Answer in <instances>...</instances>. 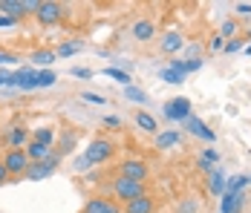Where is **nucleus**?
Here are the masks:
<instances>
[{"label":"nucleus","instance_id":"1","mask_svg":"<svg viewBox=\"0 0 251 213\" xmlns=\"http://www.w3.org/2000/svg\"><path fill=\"white\" fill-rule=\"evenodd\" d=\"M113 196L127 205V202H133V199H139V196H148V188H145L142 182H130V179L116 176V179H113Z\"/></svg>","mask_w":251,"mask_h":213},{"label":"nucleus","instance_id":"2","mask_svg":"<svg viewBox=\"0 0 251 213\" xmlns=\"http://www.w3.org/2000/svg\"><path fill=\"white\" fill-rule=\"evenodd\" d=\"M113 156H116V144L110 142V139H93L90 147H87V153H84L87 165H104Z\"/></svg>","mask_w":251,"mask_h":213},{"label":"nucleus","instance_id":"3","mask_svg":"<svg viewBox=\"0 0 251 213\" xmlns=\"http://www.w3.org/2000/svg\"><path fill=\"white\" fill-rule=\"evenodd\" d=\"M0 162H3V167H6L9 176H26V170H29V156H26V150H6Z\"/></svg>","mask_w":251,"mask_h":213},{"label":"nucleus","instance_id":"4","mask_svg":"<svg viewBox=\"0 0 251 213\" xmlns=\"http://www.w3.org/2000/svg\"><path fill=\"white\" fill-rule=\"evenodd\" d=\"M64 15H67V12H64V6H61V3H55V0L41 3V6H38V12H35V18H38V24H41V26H58Z\"/></svg>","mask_w":251,"mask_h":213},{"label":"nucleus","instance_id":"5","mask_svg":"<svg viewBox=\"0 0 251 213\" xmlns=\"http://www.w3.org/2000/svg\"><path fill=\"white\" fill-rule=\"evenodd\" d=\"M119 176L145 185V179H148V162H142V159H125V162L119 165Z\"/></svg>","mask_w":251,"mask_h":213},{"label":"nucleus","instance_id":"6","mask_svg":"<svg viewBox=\"0 0 251 213\" xmlns=\"http://www.w3.org/2000/svg\"><path fill=\"white\" fill-rule=\"evenodd\" d=\"M162 116L168 121H185L191 116V101L185 98V95H179V98H171L165 107H162Z\"/></svg>","mask_w":251,"mask_h":213},{"label":"nucleus","instance_id":"7","mask_svg":"<svg viewBox=\"0 0 251 213\" xmlns=\"http://www.w3.org/2000/svg\"><path fill=\"white\" fill-rule=\"evenodd\" d=\"M61 162V156L58 153H52L47 162H29V170H26V179H32V182H41V179H47L55 173V167Z\"/></svg>","mask_w":251,"mask_h":213},{"label":"nucleus","instance_id":"8","mask_svg":"<svg viewBox=\"0 0 251 213\" xmlns=\"http://www.w3.org/2000/svg\"><path fill=\"white\" fill-rule=\"evenodd\" d=\"M9 87H18V90H35L38 87V72L32 70V67H24V70H18L12 75V81H9Z\"/></svg>","mask_w":251,"mask_h":213},{"label":"nucleus","instance_id":"9","mask_svg":"<svg viewBox=\"0 0 251 213\" xmlns=\"http://www.w3.org/2000/svg\"><path fill=\"white\" fill-rule=\"evenodd\" d=\"M81 213H122V208L116 205V199L96 196V199H87V205H84V211Z\"/></svg>","mask_w":251,"mask_h":213},{"label":"nucleus","instance_id":"10","mask_svg":"<svg viewBox=\"0 0 251 213\" xmlns=\"http://www.w3.org/2000/svg\"><path fill=\"white\" fill-rule=\"evenodd\" d=\"M182 124H185V130H188L191 136H197V139H202V142H214V139H217V136H214V130H208V127H205V121H200L197 116H188Z\"/></svg>","mask_w":251,"mask_h":213},{"label":"nucleus","instance_id":"11","mask_svg":"<svg viewBox=\"0 0 251 213\" xmlns=\"http://www.w3.org/2000/svg\"><path fill=\"white\" fill-rule=\"evenodd\" d=\"M6 144L12 147V150H26V144H29V133H26V127H9L6 130Z\"/></svg>","mask_w":251,"mask_h":213},{"label":"nucleus","instance_id":"12","mask_svg":"<svg viewBox=\"0 0 251 213\" xmlns=\"http://www.w3.org/2000/svg\"><path fill=\"white\" fill-rule=\"evenodd\" d=\"M243 205H246V190H243V193H223V205H220V211L223 213H240L243 211Z\"/></svg>","mask_w":251,"mask_h":213},{"label":"nucleus","instance_id":"13","mask_svg":"<svg viewBox=\"0 0 251 213\" xmlns=\"http://www.w3.org/2000/svg\"><path fill=\"white\" fill-rule=\"evenodd\" d=\"M153 211H156V202H153L151 196H139V199L127 202L122 213H153Z\"/></svg>","mask_w":251,"mask_h":213},{"label":"nucleus","instance_id":"14","mask_svg":"<svg viewBox=\"0 0 251 213\" xmlns=\"http://www.w3.org/2000/svg\"><path fill=\"white\" fill-rule=\"evenodd\" d=\"M182 47H185V35H179V32H165L162 35V52L176 55Z\"/></svg>","mask_w":251,"mask_h":213},{"label":"nucleus","instance_id":"15","mask_svg":"<svg viewBox=\"0 0 251 213\" xmlns=\"http://www.w3.org/2000/svg\"><path fill=\"white\" fill-rule=\"evenodd\" d=\"M26 156H29V162H47L52 156V147H47L41 142H29L26 144Z\"/></svg>","mask_w":251,"mask_h":213},{"label":"nucleus","instance_id":"16","mask_svg":"<svg viewBox=\"0 0 251 213\" xmlns=\"http://www.w3.org/2000/svg\"><path fill=\"white\" fill-rule=\"evenodd\" d=\"M153 35H156V24H153V21H136V24H133V38H136V41L148 44Z\"/></svg>","mask_w":251,"mask_h":213},{"label":"nucleus","instance_id":"17","mask_svg":"<svg viewBox=\"0 0 251 213\" xmlns=\"http://www.w3.org/2000/svg\"><path fill=\"white\" fill-rule=\"evenodd\" d=\"M171 70H176L179 75H188V72H197L202 70V58H194V61H182V58H171V64H168Z\"/></svg>","mask_w":251,"mask_h":213},{"label":"nucleus","instance_id":"18","mask_svg":"<svg viewBox=\"0 0 251 213\" xmlns=\"http://www.w3.org/2000/svg\"><path fill=\"white\" fill-rule=\"evenodd\" d=\"M0 15H6V18H24V0H0Z\"/></svg>","mask_w":251,"mask_h":213},{"label":"nucleus","instance_id":"19","mask_svg":"<svg viewBox=\"0 0 251 213\" xmlns=\"http://www.w3.org/2000/svg\"><path fill=\"white\" fill-rule=\"evenodd\" d=\"M208 188H211L214 196H223L226 193V173L223 170H211L208 173Z\"/></svg>","mask_w":251,"mask_h":213},{"label":"nucleus","instance_id":"20","mask_svg":"<svg viewBox=\"0 0 251 213\" xmlns=\"http://www.w3.org/2000/svg\"><path fill=\"white\" fill-rule=\"evenodd\" d=\"M55 61H58V58H55L52 49H35V52H32V64H35V67H47V70H50Z\"/></svg>","mask_w":251,"mask_h":213},{"label":"nucleus","instance_id":"21","mask_svg":"<svg viewBox=\"0 0 251 213\" xmlns=\"http://www.w3.org/2000/svg\"><path fill=\"white\" fill-rule=\"evenodd\" d=\"M133 121H136V124H139V127L145 130V133H156V130H159V127H156V118H153L151 113H145V110H139Z\"/></svg>","mask_w":251,"mask_h":213},{"label":"nucleus","instance_id":"22","mask_svg":"<svg viewBox=\"0 0 251 213\" xmlns=\"http://www.w3.org/2000/svg\"><path fill=\"white\" fill-rule=\"evenodd\" d=\"M179 144V133L176 130H168V133H159L156 136V147L159 150H168V147H176Z\"/></svg>","mask_w":251,"mask_h":213},{"label":"nucleus","instance_id":"23","mask_svg":"<svg viewBox=\"0 0 251 213\" xmlns=\"http://www.w3.org/2000/svg\"><path fill=\"white\" fill-rule=\"evenodd\" d=\"M249 188V176H231L226 179V193H243Z\"/></svg>","mask_w":251,"mask_h":213},{"label":"nucleus","instance_id":"24","mask_svg":"<svg viewBox=\"0 0 251 213\" xmlns=\"http://www.w3.org/2000/svg\"><path fill=\"white\" fill-rule=\"evenodd\" d=\"M32 142H41V144H47V147H52V142H55V130H52V127H38V130L32 133Z\"/></svg>","mask_w":251,"mask_h":213},{"label":"nucleus","instance_id":"25","mask_svg":"<svg viewBox=\"0 0 251 213\" xmlns=\"http://www.w3.org/2000/svg\"><path fill=\"white\" fill-rule=\"evenodd\" d=\"M81 52V44L78 41H67V44H61V47L55 49V58H73Z\"/></svg>","mask_w":251,"mask_h":213},{"label":"nucleus","instance_id":"26","mask_svg":"<svg viewBox=\"0 0 251 213\" xmlns=\"http://www.w3.org/2000/svg\"><path fill=\"white\" fill-rule=\"evenodd\" d=\"M159 78L168 81V84H185V75H179V72L171 70V67H162V70H159Z\"/></svg>","mask_w":251,"mask_h":213},{"label":"nucleus","instance_id":"27","mask_svg":"<svg viewBox=\"0 0 251 213\" xmlns=\"http://www.w3.org/2000/svg\"><path fill=\"white\" fill-rule=\"evenodd\" d=\"M75 144H78L75 133H64V136H61V144H58V153H73Z\"/></svg>","mask_w":251,"mask_h":213},{"label":"nucleus","instance_id":"28","mask_svg":"<svg viewBox=\"0 0 251 213\" xmlns=\"http://www.w3.org/2000/svg\"><path fill=\"white\" fill-rule=\"evenodd\" d=\"M237 29H240V26H237V21L231 18V21H226V24L220 26V38H223V41H231V38L237 35Z\"/></svg>","mask_w":251,"mask_h":213},{"label":"nucleus","instance_id":"29","mask_svg":"<svg viewBox=\"0 0 251 213\" xmlns=\"http://www.w3.org/2000/svg\"><path fill=\"white\" fill-rule=\"evenodd\" d=\"M125 98L136 101V104H145V101H148V93H142L139 87H133V84H130V87H125Z\"/></svg>","mask_w":251,"mask_h":213},{"label":"nucleus","instance_id":"30","mask_svg":"<svg viewBox=\"0 0 251 213\" xmlns=\"http://www.w3.org/2000/svg\"><path fill=\"white\" fill-rule=\"evenodd\" d=\"M104 75H107V78H116V81H119V84H125V87H130V75H127L125 70H116V67H107V70H104Z\"/></svg>","mask_w":251,"mask_h":213},{"label":"nucleus","instance_id":"31","mask_svg":"<svg viewBox=\"0 0 251 213\" xmlns=\"http://www.w3.org/2000/svg\"><path fill=\"white\" fill-rule=\"evenodd\" d=\"M55 81H58V75L52 70H41L38 72V87H55Z\"/></svg>","mask_w":251,"mask_h":213},{"label":"nucleus","instance_id":"32","mask_svg":"<svg viewBox=\"0 0 251 213\" xmlns=\"http://www.w3.org/2000/svg\"><path fill=\"white\" fill-rule=\"evenodd\" d=\"M176 213H200V202L197 199H185V202H179Z\"/></svg>","mask_w":251,"mask_h":213},{"label":"nucleus","instance_id":"33","mask_svg":"<svg viewBox=\"0 0 251 213\" xmlns=\"http://www.w3.org/2000/svg\"><path fill=\"white\" fill-rule=\"evenodd\" d=\"M200 162H205V165H208V167H214V165H217V162H220V153H217V150H202Z\"/></svg>","mask_w":251,"mask_h":213},{"label":"nucleus","instance_id":"34","mask_svg":"<svg viewBox=\"0 0 251 213\" xmlns=\"http://www.w3.org/2000/svg\"><path fill=\"white\" fill-rule=\"evenodd\" d=\"M223 49H226L228 55H231V52H240V49H243V41H240V38H231V41L223 44Z\"/></svg>","mask_w":251,"mask_h":213},{"label":"nucleus","instance_id":"35","mask_svg":"<svg viewBox=\"0 0 251 213\" xmlns=\"http://www.w3.org/2000/svg\"><path fill=\"white\" fill-rule=\"evenodd\" d=\"M81 98L87 104H104V95H99V93H81Z\"/></svg>","mask_w":251,"mask_h":213},{"label":"nucleus","instance_id":"36","mask_svg":"<svg viewBox=\"0 0 251 213\" xmlns=\"http://www.w3.org/2000/svg\"><path fill=\"white\" fill-rule=\"evenodd\" d=\"M18 61V55H12V52H6V49H0V64L6 67V64H15Z\"/></svg>","mask_w":251,"mask_h":213},{"label":"nucleus","instance_id":"37","mask_svg":"<svg viewBox=\"0 0 251 213\" xmlns=\"http://www.w3.org/2000/svg\"><path fill=\"white\" fill-rule=\"evenodd\" d=\"M38 6H41L38 0H24V12H26V15H35V12H38Z\"/></svg>","mask_w":251,"mask_h":213},{"label":"nucleus","instance_id":"38","mask_svg":"<svg viewBox=\"0 0 251 213\" xmlns=\"http://www.w3.org/2000/svg\"><path fill=\"white\" fill-rule=\"evenodd\" d=\"M73 75H75V78H93V70H87V67H75Z\"/></svg>","mask_w":251,"mask_h":213},{"label":"nucleus","instance_id":"39","mask_svg":"<svg viewBox=\"0 0 251 213\" xmlns=\"http://www.w3.org/2000/svg\"><path fill=\"white\" fill-rule=\"evenodd\" d=\"M237 15H243V18H251V3H240V6H237Z\"/></svg>","mask_w":251,"mask_h":213},{"label":"nucleus","instance_id":"40","mask_svg":"<svg viewBox=\"0 0 251 213\" xmlns=\"http://www.w3.org/2000/svg\"><path fill=\"white\" fill-rule=\"evenodd\" d=\"M104 124L116 130V127H122V118H119V116H107V118H104Z\"/></svg>","mask_w":251,"mask_h":213},{"label":"nucleus","instance_id":"41","mask_svg":"<svg viewBox=\"0 0 251 213\" xmlns=\"http://www.w3.org/2000/svg\"><path fill=\"white\" fill-rule=\"evenodd\" d=\"M18 21L15 18H6V15H0V29H6V26H15Z\"/></svg>","mask_w":251,"mask_h":213},{"label":"nucleus","instance_id":"42","mask_svg":"<svg viewBox=\"0 0 251 213\" xmlns=\"http://www.w3.org/2000/svg\"><path fill=\"white\" fill-rule=\"evenodd\" d=\"M6 182H9V173H6V167L0 162V185H6Z\"/></svg>","mask_w":251,"mask_h":213},{"label":"nucleus","instance_id":"43","mask_svg":"<svg viewBox=\"0 0 251 213\" xmlns=\"http://www.w3.org/2000/svg\"><path fill=\"white\" fill-rule=\"evenodd\" d=\"M223 44H226V41H223V38H220V35H217V38H214V41H211V49H223Z\"/></svg>","mask_w":251,"mask_h":213},{"label":"nucleus","instance_id":"44","mask_svg":"<svg viewBox=\"0 0 251 213\" xmlns=\"http://www.w3.org/2000/svg\"><path fill=\"white\" fill-rule=\"evenodd\" d=\"M246 55H251V44H249V47H246Z\"/></svg>","mask_w":251,"mask_h":213}]
</instances>
